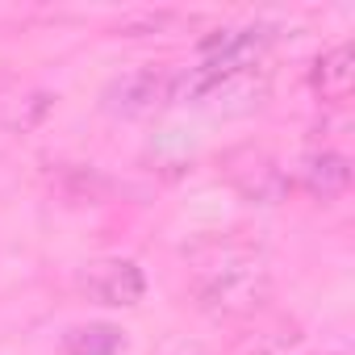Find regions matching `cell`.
Returning <instances> with one entry per match:
<instances>
[{
    "mask_svg": "<svg viewBox=\"0 0 355 355\" xmlns=\"http://www.w3.org/2000/svg\"><path fill=\"white\" fill-rule=\"evenodd\" d=\"M167 84H171V71H155V67L130 71V76H121V80H113L105 88V109L121 113V117H146L159 105H171Z\"/></svg>",
    "mask_w": 355,
    "mask_h": 355,
    "instance_id": "4",
    "label": "cell"
},
{
    "mask_svg": "<svg viewBox=\"0 0 355 355\" xmlns=\"http://www.w3.org/2000/svg\"><path fill=\"white\" fill-rule=\"evenodd\" d=\"M309 84L322 101H347L351 88H355V46L351 42H338L334 51H326L313 71H309Z\"/></svg>",
    "mask_w": 355,
    "mask_h": 355,
    "instance_id": "6",
    "label": "cell"
},
{
    "mask_svg": "<svg viewBox=\"0 0 355 355\" xmlns=\"http://www.w3.org/2000/svg\"><path fill=\"white\" fill-rule=\"evenodd\" d=\"M297 180H301V189H305L309 197L334 201V197H343V193L351 189V163H347L338 150H313V155L301 159Z\"/></svg>",
    "mask_w": 355,
    "mask_h": 355,
    "instance_id": "5",
    "label": "cell"
},
{
    "mask_svg": "<svg viewBox=\"0 0 355 355\" xmlns=\"http://www.w3.org/2000/svg\"><path fill=\"white\" fill-rule=\"evenodd\" d=\"M80 288L101 305H138L146 293V276L134 259H96L80 272Z\"/></svg>",
    "mask_w": 355,
    "mask_h": 355,
    "instance_id": "3",
    "label": "cell"
},
{
    "mask_svg": "<svg viewBox=\"0 0 355 355\" xmlns=\"http://www.w3.org/2000/svg\"><path fill=\"white\" fill-rule=\"evenodd\" d=\"M222 167H226V180L255 205H276L288 197V175L280 171V163L268 150H255V146L230 150Z\"/></svg>",
    "mask_w": 355,
    "mask_h": 355,
    "instance_id": "2",
    "label": "cell"
},
{
    "mask_svg": "<svg viewBox=\"0 0 355 355\" xmlns=\"http://www.w3.org/2000/svg\"><path fill=\"white\" fill-rule=\"evenodd\" d=\"M67 355H117L121 351V330L113 326H76L63 334Z\"/></svg>",
    "mask_w": 355,
    "mask_h": 355,
    "instance_id": "7",
    "label": "cell"
},
{
    "mask_svg": "<svg viewBox=\"0 0 355 355\" xmlns=\"http://www.w3.org/2000/svg\"><path fill=\"white\" fill-rule=\"evenodd\" d=\"M268 293H272L268 268H263V259H255L247 251H222V259L201 268V276H197V301H201V309H209L218 318L255 313V309H263Z\"/></svg>",
    "mask_w": 355,
    "mask_h": 355,
    "instance_id": "1",
    "label": "cell"
}]
</instances>
